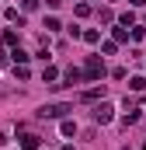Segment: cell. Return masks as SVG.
Instances as JSON below:
<instances>
[{"label":"cell","mask_w":146,"mask_h":150,"mask_svg":"<svg viewBox=\"0 0 146 150\" xmlns=\"http://www.w3.org/2000/svg\"><path fill=\"white\" fill-rule=\"evenodd\" d=\"M105 74H108V70H105V59H101V56H87V63H84V80L98 84Z\"/></svg>","instance_id":"obj_1"},{"label":"cell","mask_w":146,"mask_h":150,"mask_svg":"<svg viewBox=\"0 0 146 150\" xmlns=\"http://www.w3.org/2000/svg\"><path fill=\"white\" fill-rule=\"evenodd\" d=\"M73 112V105H42V108H38V119H66V115Z\"/></svg>","instance_id":"obj_2"},{"label":"cell","mask_w":146,"mask_h":150,"mask_svg":"<svg viewBox=\"0 0 146 150\" xmlns=\"http://www.w3.org/2000/svg\"><path fill=\"white\" fill-rule=\"evenodd\" d=\"M111 119H115V108H111L108 101H101V105L94 108V122H101V126H108Z\"/></svg>","instance_id":"obj_3"},{"label":"cell","mask_w":146,"mask_h":150,"mask_svg":"<svg viewBox=\"0 0 146 150\" xmlns=\"http://www.w3.org/2000/svg\"><path fill=\"white\" fill-rule=\"evenodd\" d=\"M28 59H32V56H28L21 45H14V49H11V63H14V67H28Z\"/></svg>","instance_id":"obj_4"},{"label":"cell","mask_w":146,"mask_h":150,"mask_svg":"<svg viewBox=\"0 0 146 150\" xmlns=\"http://www.w3.org/2000/svg\"><path fill=\"white\" fill-rule=\"evenodd\" d=\"M98 98H105V84H94V87H87L80 94V101H98Z\"/></svg>","instance_id":"obj_5"},{"label":"cell","mask_w":146,"mask_h":150,"mask_svg":"<svg viewBox=\"0 0 146 150\" xmlns=\"http://www.w3.org/2000/svg\"><path fill=\"white\" fill-rule=\"evenodd\" d=\"M122 122H125V126H136V122H139V108H132V105L125 101V115H122Z\"/></svg>","instance_id":"obj_6"},{"label":"cell","mask_w":146,"mask_h":150,"mask_svg":"<svg viewBox=\"0 0 146 150\" xmlns=\"http://www.w3.org/2000/svg\"><path fill=\"white\" fill-rule=\"evenodd\" d=\"M42 80H45V84H56V80H59V70L45 63V67H42Z\"/></svg>","instance_id":"obj_7"},{"label":"cell","mask_w":146,"mask_h":150,"mask_svg":"<svg viewBox=\"0 0 146 150\" xmlns=\"http://www.w3.org/2000/svg\"><path fill=\"white\" fill-rule=\"evenodd\" d=\"M21 150H38V136L35 133H25L21 136Z\"/></svg>","instance_id":"obj_8"},{"label":"cell","mask_w":146,"mask_h":150,"mask_svg":"<svg viewBox=\"0 0 146 150\" xmlns=\"http://www.w3.org/2000/svg\"><path fill=\"white\" fill-rule=\"evenodd\" d=\"M63 80H66V84H80V80H84V70H77V67H70V70L63 74Z\"/></svg>","instance_id":"obj_9"},{"label":"cell","mask_w":146,"mask_h":150,"mask_svg":"<svg viewBox=\"0 0 146 150\" xmlns=\"http://www.w3.org/2000/svg\"><path fill=\"white\" fill-rule=\"evenodd\" d=\"M4 18H7V21H11V25H18V28H21V25H25V18H21V14H18V7H7V11H4Z\"/></svg>","instance_id":"obj_10"},{"label":"cell","mask_w":146,"mask_h":150,"mask_svg":"<svg viewBox=\"0 0 146 150\" xmlns=\"http://www.w3.org/2000/svg\"><path fill=\"white\" fill-rule=\"evenodd\" d=\"M80 38L94 45V42H101V32H98V28H87V32H80Z\"/></svg>","instance_id":"obj_11"},{"label":"cell","mask_w":146,"mask_h":150,"mask_svg":"<svg viewBox=\"0 0 146 150\" xmlns=\"http://www.w3.org/2000/svg\"><path fill=\"white\" fill-rule=\"evenodd\" d=\"M59 133H63V136H73V133H77V122H73V119H63Z\"/></svg>","instance_id":"obj_12"},{"label":"cell","mask_w":146,"mask_h":150,"mask_svg":"<svg viewBox=\"0 0 146 150\" xmlns=\"http://www.w3.org/2000/svg\"><path fill=\"white\" fill-rule=\"evenodd\" d=\"M111 42H129V32L125 28H111Z\"/></svg>","instance_id":"obj_13"},{"label":"cell","mask_w":146,"mask_h":150,"mask_svg":"<svg viewBox=\"0 0 146 150\" xmlns=\"http://www.w3.org/2000/svg\"><path fill=\"white\" fill-rule=\"evenodd\" d=\"M4 45H11V49H14V45H18V32H11V28H7V32H4Z\"/></svg>","instance_id":"obj_14"},{"label":"cell","mask_w":146,"mask_h":150,"mask_svg":"<svg viewBox=\"0 0 146 150\" xmlns=\"http://www.w3.org/2000/svg\"><path fill=\"white\" fill-rule=\"evenodd\" d=\"M73 11H77V18H87V14H91V4H84V0H80Z\"/></svg>","instance_id":"obj_15"},{"label":"cell","mask_w":146,"mask_h":150,"mask_svg":"<svg viewBox=\"0 0 146 150\" xmlns=\"http://www.w3.org/2000/svg\"><path fill=\"white\" fill-rule=\"evenodd\" d=\"M63 25H59V18H45V32H59Z\"/></svg>","instance_id":"obj_16"},{"label":"cell","mask_w":146,"mask_h":150,"mask_svg":"<svg viewBox=\"0 0 146 150\" xmlns=\"http://www.w3.org/2000/svg\"><path fill=\"white\" fill-rule=\"evenodd\" d=\"M129 87H132V91H146V80H143V77H132Z\"/></svg>","instance_id":"obj_17"},{"label":"cell","mask_w":146,"mask_h":150,"mask_svg":"<svg viewBox=\"0 0 146 150\" xmlns=\"http://www.w3.org/2000/svg\"><path fill=\"white\" fill-rule=\"evenodd\" d=\"M129 35H132V42H139V38L146 35V28H143V25H132V32H129Z\"/></svg>","instance_id":"obj_18"},{"label":"cell","mask_w":146,"mask_h":150,"mask_svg":"<svg viewBox=\"0 0 146 150\" xmlns=\"http://www.w3.org/2000/svg\"><path fill=\"white\" fill-rule=\"evenodd\" d=\"M132 25H136V18H132V11H125L122 14V28H132Z\"/></svg>","instance_id":"obj_19"},{"label":"cell","mask_w":146,"mask_h":150,"mask_svg":"<svg viewBox=\"0 0 146 150\" xmlns=\"http://www.w3.org/2000/svg\"><path fill=\"white\" fill-rule=\"evenodd\" d=\"M115 49H118V42H111V38H108V42H101V52H108V56H111Z\"/></svg>","instance_id":"obj_20"},{"label":"cell","mask_w":146,"mask_h":150,"mask_svg":"<svg viewBox=\"0 0 146 150\" xmlns=\"http://www.w3.org/2000/svg\"><path fill=\"white\" fill-rule=\"evenodd\" d=\"M11 63V52H7V45H0V67H7Z\"/></svg>","instance_id":"obj_21"},{"label":"cell","mask_w":146,"mask_h":150,"mask_svg":"<svg viewBox=\"0 0 146 150\" xmlns=\"http://www.w3.org/2000/svg\"><path fill=\"white\" fill-rule=\"evenodd\" d=\"M59 4H63V0H45V7H52V11H56Z\"/></svg>","instance_id":"obj_22"},{"label":"cell","mask_w":146,"mask_h":150,"mask_svg":"<svg viewBox=\"0 0 146 150\" xmlns=\"http://www.w3.org/2000/svg\"><path fill=\"white\" fill-rule=\"evenodd\" d=\"M129 4H132V7H143V4H146V0H129Z\"/></svg>","instance_id":"obj_23"},{"label":"cell","mask_w":146,"mask_h":150,"mask_svg":"<svg viewBox=\"0 0 146 150\" xmlns=\"http://www.w3.org/2000/svg\"><path fill=\"white\" fill-rule=\"evenodd\" d=\"M59 150H73V147H70V143H66V147H59Z\"/></svg>","instance_id":"obj_24"},{"label":"cell","mask_w":146,"mask_h":150,"mask_svg":"<svg viewBox=\"0 0 146 150\" xmlns=\"http://www.w3.org/2000/svg\"><path fill=\"white\" fill-rule=\"evenodd\" d=\"M139 150H146V140H143V147H139Z\"/></svg>","instance_id":"obj_25"}]
</instances>
